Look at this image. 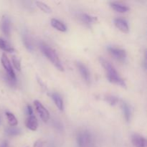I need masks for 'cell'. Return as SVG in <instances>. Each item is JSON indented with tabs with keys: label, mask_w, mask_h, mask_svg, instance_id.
Instances as JSON below:
<instances>
[{
	"label": "cell",
	"mask_w": 147,
	"mask_h": 147,
	"mask_svg": "<svg viewBox=\"0 0 147 147\" xmlns=\"http://www.w3.org/2000/svg\"><path fill=\"white\" fill-rule=\"evenodd\" d=\"M100 62L103 68H104L105 71H106V76H107L109 82L113 83V84L121 86L123 88L126 87V85L125 81L120 77L115 67L109 61L105 60L103 57H100Z\"/></svg>",
	"instance_id": "cell-1"
},
{
	"label": "cell",
	"mask_w": 147,
	"mask_h": 147,
	"mask_svg": "<svg viewBox=\"0 0 147 147\" xmlns=\"http://www.w3.org/2000/svg\"><path fill=\"white\" fill-rule=\"evenodd\" d=\"M40 49H41V51L42 52L43 54L54 65V66H55V67H57L60 71H64V67L62 65L58 55L52 47L46 45L45 43H41L40 44Z\"/></svg>",
	"instance_id": "cell-2"
},
{
	"label": "cell",
	"mask_w": 147,
	"mask_h": 147,
	"mask_svg": "<svg viewBox=\"0 0 147 147\" xmlns=\"http://www.w3.org/2000/svg\"><path fill=\"white\" fill-rule=\"evenodd\" d=\"M77 142L79 147H90L92 142L90 134L87 131L79 132L77 136Z\"/></svg>",
	"instance_id": "cell-3"
},
{
	"label": "cell",
	"mask_w": 147,
	"mask_h": 147,
	"mask_svg": "<svg viewBox=\"0 0 147 147\" xmlns=\"http://www.w3.org/2000/svg\"><path fill=\"white\" fill-rule=\"evenodd\" d=\"M1 61L3 67L5 69L6 72H7V75H8L9 77L10 78V79H11L12 80H15V73H14V70H13L12 67H11V63H10L8 57H7V55L5 53H2V55H1Z\"/></svg>",
	"instance_id": "cell-4"
},
{
	"label": "cell",
	"mask_w": 147,
	"mask_h": 147,
	"mask_svg": "<svg viewBox=\"0 0 147 147\" xmlns=\"http://www.w3.org/2000/svg\"><path fill=\"white\" fill-rule=\"evenodd\" d=\"M108 50H109V53L118 61L123 62L126 60V53L123 49L110 46V47H108Z\"/></svg>",
	"instance_id": "cell-5"
},
{
	"label": "cell",
	"mask_w": 147,
	"mask_h": 147,
	"mask_svg": "<svg viewBox=\"0 0 147 147\" xmlns=\"http://www.w3.org/2000/svg\"><path fill=\"white\" fill-rule=\"evenodd\" d=\"M34 105L36 110H37V112L39 113L42 120L44 122H47L50 119V113L48 112V111L46 109L45 106H43L41 102L39 101V100H34Z\"/></svg>",
	"instance_id": "cell-6"
},
{
	"label": "cell",
	"mask_w": 147,
	"mask_h": 147,
	"mask_svg": "<svg viewBox=\"0 0 147 147\" xmlns=\"http://www.w3.org/2000/svg\"><path fill=\"white\" fill-rule=\"evenodd\" d=\"M131 142L135 147H146V139L139 134H134L132 135Z\"/></svg>",
	"instance_id": "cell-7"
},
{
	"label": "cell",
	"mask_w": 147,
	"mask_h": 147,
	"mask_svg": "<svg viewBox=\"0 0 147 147\" xmlns=\"http://www.w3.org/2000/svg\"><path fill=\"white\" fill-rule=\"evenodd\" d=\"M76 65H77L78 68L79 72H80V75H81L83 80L88 84V83H90V72H89L88 69L87 68V67H86L85 65H83L82 63H80V62L76 63Z\"/></svg>",
	"instance_id": "cell-8"
},
{
	"label": "cell",
	"mask_w": 147,
	"mask_h": 147,
	"mask_svg": "<svg viewBox=\"0 0 147 147\" xmlns=\"http://www.w3.org/2000/svg\"><path fill=\"white\" fill-rule=\"evenodd\" d=\"M114 24L116 27L120 31L123 33H128L129 32V24L127 22L122 18H116L114 20Z\"/></svg>",
	"instance_id": "cell-9"
},
{
	"label": "cell",
	"mask_w": 147,
	"mask_h": 147,
	"mask_svg": "<svg viewBox=\"0 0 147 147\" xmlns=\"http://www.w3.org/2000/svg\"><path fill=\"white\" fill-rule=\"evenodd\" d=\"M26 126L31 131H36L38 127V122H37V118L34 116L32 115L28 117L26 120Z\"/></svg>",
	"instance_id": "cell-10"
},
{
	"label": "cell",
	"mask_w": 147,
	"mask_h": 147,
	"mask_svg": "<svg viewBox=\"0 0 147 147\" xmlns=\"http://www.w3.org/2000/svg\"><path fill=\"white\" fill-rule=\"evenodd\" d=\"M1 30L3 33L8 36L10 33V20L7 16H3L1 24Z\"/></svg>",
	"instance_id": "cell-11"
},
{
	"label": "cell",
	"mask_w": 147,
	"mask_h": 147,
	"mask_svg": "<svg viewBox=\"0 0 147 147\" xmlns=\"http://www.w3.org/2000/svg\"><path fill=\"white\" fill-rule=\"evenodd\" d=\"M50 96H51L52 99L54 101L55 104L56 105L58 109L60 111H63L64 109V105H63V98H62L61 96L57 93H53L50 94Z\"/></svg>",
	"instance_id": "cell-12"
},
{
	"label": "cell",
	"mask_w": 147,
	"mask_h": 147,
	"mask_svg": "<svg viewBox=\"0 0 147 147\" xmlns=\"http://www.w3.org/2000/svg\"><path fill=\"white\" fill-rule=\"evenodd\" d=\"M121 110L123 112V114L124 116L125 119L126 120V121L129 122L131 120V108L129 106V105L126 102H123L121 103Z\"/></svg>",
	"instance_id": "cell-13"
},
{
	"label": "cell",
	"mask_w": 147,
	"mask_h": 147,
	"mask_svg": "<svg viewBox=\"0 0 147 147\" xmlns=\"http://www.w3.org/2000/svg\"><path fill=\"white\" fill-rule=\"evenodd\" d=\"M110 6L113 10L120 13H125L129 10V7H126V6L123 5V4H119V3L111 2Z\"/></svg>",
	"instance_id": "cell-14"
},
{
	"label": "cell",
	"mask_w": 147,
	"mask_h": 147,
	"mask_svg": "<svg viewBox=\"0 0 147 147\" xmlns=\"http://www.w3.org/2000/svg\"><path fill=\"white\" fill-rule=\"evenodd\" d=\"M51 25L53 26L55 29L58 30V31H60V32L67 31V27H66V26L65 25L63 22H61L59 21L58 20H57V19H52Z\"/></svg>",
	"instance_id": "cell-15"
},
{
	"label": "cell",
	"mask_w": 147,
	"mask_h": 147,
	"mask_svg": "<svg viewBox=\"0 0 147 147\" xmlns=\"http://www.w3.org/2000/svg\"><path fill=\"white\" fill-rule=\"evenodd\" d=\"M0 49L8 53H13L14 52V49L13 48L7 41L2 38H0Z\"/></svg>",
	"instance_id": "cell-16"
},
{
	"label": "cell",
	"mask_w": 147,
	"mask_h": 147,
	"mask_svg": "<svg viewBox=\"0 0 147 147\" xmlns=\"http://www.w3.org/2000/svg\"><path fill=\"white\" fill-rule=\"evenodd\" d=\"M5 114L6 116H7L9 124L11 126H12V127L17 126V124H18V121H17L15 116H14L12 113H10V112H6Z\"/></svg>",
	"instance_id": "cell-17"
},
{
	"label": "cell",
	"mask_w": 147,
	"mask_h": 147,
	"mask_svg": "<svg viewBox=\"0 0 147 147\" xmlns=\"http://www.w3.org/2000/svg\"><path fill=\"white\" fill-rule=\"evenodd\" d=\"M80 18L84 22L87 23V24H93V23H96L98 22L97 17H93V16H90L87 14H82Z\"/></svg>",
	"instance_id": "cell-18"
},
{
	"label": "cell",
	"mask_w": 147,
	"mask_h": 147,
	"mask_svg": "<svg viewBox=\"0 0 147 147\" xmlns=\"http://www.w3.org/2000/svg\"><path fill=\"white\" fill-rule=\"evenodd\" d=\"M35 4L37 5V7L38 8H40V9L42 10V11L45 13H51L52 12V9L47 5V4L45 3L42 2V1H35Z\"/></svg>",
	"instance_id": "cell-19"
},
{
	"label": "cell",
	"mask_w": 147,
	"mask_h": 147,
	"mask_svg": "<svg viewBox=\"0 0 147 147\" xmlns=\"http://www.w3.org/2000/svg\"><path fill=\"white\" fill-rule=\"evenodd\" d=\"M6 133L8 136H17V135H20L21 134V131H20V129L17 128L16 126L14 127H9L8 129H7L6 130Z\"/></svg>",
	"instance_id": "cell-20"
},
{
	"label": "cell",
	"mask_w": 147,
	"mask_h": 147,
	"mask_svg": "<svg viewBox=\"0 0 147 147\" xmlns=\"http://www.w3.org/2000/svg\"><path fill=\"white\" fill-rule=\"evenodd\" d=\"M105 100L111 106H115L119 102V98L113 96H107L105 97Z\"/></svg>",
	"instance_id": "cell-21"
},
{
	"label": "cell",
	"mask_w": 147,
	"mask_h": 147,
	"mask_svg": "<svg viewBox=\"0 0 147 147\" xmlns=\"http://www.w3.org/2000/svg\"><path fill=\"white\" fill-rule=\"evenodd\" d=\"M23 41H24V45H25L26 48L28 50H30V51H32L33 45L32 44L31 40H30V39L29 38V37L27 34H24V35L23 36Z\"/></svg>",
	"instance_id": "cell-22"
},
{
	"label": "cell",
	"mask_w": 147,
	"mask_h": 147,
	"mask_svg": "<svg viewBox=\"0 0 147 147\" xmlns=\"http://www.w3.org/2000/svg\"><path fill=\"white\" fill-rule=\"evenodd\" d=\"M12 63L17 70L20 71L21 70V63H20V59L16 56H12Z\"/></svg>",
	"instance_id": "cell-23"
},
{
	"label": "cell",
	"mask_w": 147,
	"mask_h": 147,
	"mask_svg": "<svg viewBox=\"0 0 147 147\" xmlns=\"http://www.w3.org/2000/svg\"><path fill=\"white\" fill-rule=\"evenodd\" d=\"M34 147H43V142L41 139L37 140L34 143Z\"/></svg>",
	"instance_id": "cell-24"
},
{
	"label": "cell",
	"mask_w": 147,
	"mask_h": 147,
	"mask_svg": "<svg viewBox=\"0 0 147 147\" xmlns=\"http://www.w3.org/2000/svg\"><path fill=\"white\" fill-rule=\"evenodd\" d=\"M27 113H28V114L30 115V116H32V115H33L32 107L31 106L28 105V106H27Z\"/></svg>",
	"instance_id": "cell-25"
},
{
	"label": "cell",
	"mask_w": 147,
	"mask_h": 147,
	"mask_svg": "<svg viewBox=\"0 0 147 147\" xmlns=\"http://www.w3.org/2000/svg\"><path fill=\"white\" fill-rule=\"evenodd\" d=\"M0 147H8V144H7V142H6V141H4V142H3L2 143H1Z\"/></svg>",
	"instance_id": "cell-26"
},
{
	"label": "cell",
	"mask_w": 147,
	"mask_h": 147,
	"mask_svg": "<svg viewBox=\"0 0 147 147\" xmlns=\"http://www.w3.org/2000/svg\"><path fill=\"white\" fill-rule=\"evenodd\" d=\"M0 123H1V119H0Z\"/></svg>",
	"instance_id": "cell-27"
}]
</instances>
